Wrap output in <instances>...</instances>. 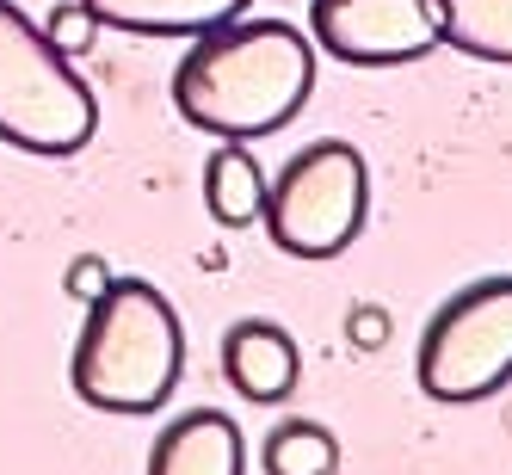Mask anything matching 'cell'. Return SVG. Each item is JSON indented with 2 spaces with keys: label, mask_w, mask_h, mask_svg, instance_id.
<instances>
[{
  "label": "cell",
  "mask_w": 512,
  "mask_h": 475,
  "mask_svg": "<svg viewBox=\"0 0 512 475\" xmlns=\"http://www.w3.org/2000/svg\"><path fill=\"white\" fill-rule=\"evenodd\" d=\"M315 93V38L290 19H229L173 68V112L216 142L278 136Z\"/></svg>",
  "instance_id": "6da1fadb"
},
{
  "label": "cell",
  "mask_w": 512,
  "mask_h": 475,
  "mask_svg": "<svg viewBox=\"0 0 512 475\" xmlns=\"http://www.w3.org/2000/svg\"><path fill=\"white\" fill-rule=\"evenodd\" d=\"M186 371V327L149 278H112L87 303L68 383L99 414H155Z\"/></svg>",
  "instance_id": "7a4b0ae2"
},
{
  "label": "cell",
  "mask_w": 512,
  "mask_h": 475,
  "mask_svg": "<svg viewBox=\"0 0 512 475\" xmlns=\"http://www.w3.org/2000/svg\"><path fill=\"white\" fill-rule=\"evenodd\" d=\"M99 130V99L75 75L44 25H31L13 0H0V142L25 155H81Z\"/></svg>",
  "instance_id": "3957f363"
},
{
  "label": "cell",
  "mask_w": 512,
  "mask_h": 475,
  "mask_svg": "<svg viewBox=\"0 0 512 475\" xmlns=\"http://www.w3.org/2000/svg\"><path fill=\"white\" fill-rule=\"evenodd\" d=\"M364 210H371V167L352 142L321 136L290 155L278 179H266L260 223L290 260H334L358 241Z\"/></svg>",
  "instance_id": "277c9868"
},
{
  "label": "cell",
  "mask_w": 512,
  "mask_h": 475,
  "mask_svg": "<svg viewBox=\"0 0 512 475\" xmlns=\"http://www.w3.org/2000/svg\"><path fill=\"white\" fill-rule=\"evenodd\" d=\"M414 377L445 408L488 401L512 383V278H475L432 309Z\"/></svg>",
  "instance_id": "5b68a950"
},
{
  "label": "cell",
  "mask_w": 512,
  "mask_h": 475,
  "mask_svg": "<svg viewBox=\"0 0 512 475\" xmlns=\"http://www.w3.org/2000/svg\"><path fill=\"white\" fill-rule=\"evenodd\" d=\"M315 44L352 68H401L438 50V19L426 0H309Z\"/></svg>",
  "instance_id": "8992f818"
},
{
  "label": "cell",
  "mask_w": 512,
  "mask_h": 475,
  "mask_svg": "<svg viewBox=\"0 0 512 475\" xmlns=\"http://www.w3.org/2000/svg\"><path fill=\"white\" fill-rule=\"evenodd\" d=\"M149 475H247L241 426L223 408H186L155 432Z\"/></svg>",
  "instance_id": "52a82bcc"
},
{
  "label": "cell",
  "mask_w": 512,
  "mask_h": 475,
  "mask_svg": "<svg viewBox=\"0 0 512 475\" xmlns=\"http://www.w3.org/2000/svg\"><path fill=\"white\" fill-rule=\"evenodd\" d=\"M223 377L247 401H284L303 377V352L278 321H235L223 340Z\"/></svg>",
  "instance_id": "ba28073f"
},
{
  "label": "cell",
  "mask_w": 512,
  "mask_h": 475,
  "mask_svg": "<svg viewBox=\"0 0 512 475\" xmlns=\"http://www.w3.org/2000/svg\"><path fill=\"white\" fill-rule=\"evenodd\" d=\"M99 19V31H130V38H204V31L241 19L253 0H81Z\"/></svg>",
  "instance_id": "9c48e42d"
},
{
  "label": "cell",
  "mask_w": 512,
  "mask_h": 475,
  "mask_svg": "<svg viewBox=\"0 0 512 475\" xmlns=\"http://www.w3.org/2000/svg\"><path fill=\"white\" fill-rule=\"evenodd\" d=\"M204 210L223 229H247L266 210V167L253 161L247 142H216V155L204 161Z\"/></svg>",
  "instance_id": "30bf717a"
},
{
  "label": "cell",
  "mask_w": 512,
  "mask_h": 475,
  "mask_svg": "<svg viewBox=\"0 0 512 475\" xmlns=\"http://www.w3.org/2000/svg\"><path fill=\"white\" fill-rule=\"evenodd\" d=\"M426 7L438 19V44L512 68V0H426Z\"/></svg>",
  "instance_id": "8fae6325"
},
{
  "label": "cell",
  "mask_w": 512,
  "mask_h": 475,
  "mask_svg": "<svg viewBox=\"0 0 512 475\" xmlns=\"http://www.w3.org/2000/svg\"><path fill=\"white\" fill-rule=\"evenodd\" d=\"M266 475H334L340 469V438L321 420H278L260 445Z\"/></svg>",
  "instance_id": "7c38bea8"
},
{
  "label": "cell",
  "mask_w": 512,
  "mask_h": 475,
  "mask_svg": "<svg viewBox=\"0 0 512 475\" xmlns=\"http://www.w3.org/2000/svg\"><path fill=\"white\" fill-rule=\"evenodd\" d=\"M93 31H99V19L81 7V0H68V7H56L50 13V25H44V38L62 50V56H81L87 44H93Z\"/></svg>",
  "instance_id": "4fadbf2b"
},
{
  "label": "cell",
  "mask_w": 512,
  "mask_h": 475,
  "mask_svg": "<svg viewBox=\"0 0 512 475\" xmlns=\"http://www.w3.org/2000/svg\"><path fill=\"white\" fill-rule=\"evenodd\" d=\"M346 346H358V352L389 346V309H377V303H352V309H346Z\"/></svg>",
  "instance_id": "5bb4252c"
},
{
  "label": "cell",
  "mask_w": 512,
  "mask_h": 475,
  "mask_svg": "<svg viewBox=\"0 0 512 475\" xmlns=\"http://www.w3.org/2000/svg\"><path fill=\"white\" fill-rule=\"evenodd\" d=\"M105 284H112V266H105L99 253H81V260L68 266V297H75V303H93Z\"/></svg>",
  "instance_id": "9a60e30c"
}]
</instances>
